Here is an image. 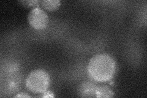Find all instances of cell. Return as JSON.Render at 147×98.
Here are the masks:
<instances>
[{"mask_svg": "<svg viewBox=\"0 0 147 98\" xmlns=\"http://www.w3.org/2000/svg\"><path fill=\"white\" fill-rule=\"evenodd\" d=\"M30 97V96L27 95L24 93H19V94H18L16 96H15V97Z\"/></svg>", "mask_w": 147, "mask_h": 98, "instance_id": "ba28073f", "label": "cell"}, {"mask_svg": "<svg viewBox=\"0 0 147 98\" xmlns=\"http://www.w3.org/2000/svg\"><path fill=\"white\" fill-rule=\"evenodd\" d=\"M28 21L33 28L38 30L45 28L49 22L48 16L43 9L39 7L32 9L28 16Z\"/></svg>", "mask_w": 147, "mask_h": 98, "instance_id": "3957f363", "label": "cell"}, {"mask_svg": "<svg viewBox=\"0 0 147 98\" xmlns=\"http://www.w3.org/2000/svg\"><path fill=\"white\" fill-rule=\"evenodd\" d=\"M99 84L93 82L83 83L79 88V93L81 97H97Z\"/></svg>", "mask_w": 147, "mask_h": 98, "instance_id": "277c9868", "label": "cell"}, {"mask_svg": "<svg viewBox=\"0 0 147 98\" xmlns=\"http://www.w3.org/2000/svg\"><path fill=\"white\" fill-rule=\"evenodd\" d=\"M87 71L92 80L105 82L111 80L116 71V63L107 54H98L92 57L87 66Z\"/></svg>", "mask_w": 147, "mask_h": 98, "instance_id": "6da1fadb", "label": "cell"}, {"mask_svg": "<svg viewBox=\"0 0 147 98\" xmlns=\"http://www.w3.org/2000/svg\"><path fill=\"white\" fill-rule=\"evenodd\" d=\"M20 3L25 6L31 7L37 6L39 3H40V1H38V0H26V1H20Z\"/></svg>", "mask_w": 147, "mask_h": 98, "instance_id": "8992f818", "label": "cell"}, {"mask_svg": "<svg viewBox=\"0 0 147 98\" xmlns=\"http://www.w3.org/2000/svg\"><path fill=\"white\" fill-rule=\"evenodd\" d=\"M50 76L42 69H36L28 76L25 85L27 89L35 94H43L50 85Z\"/></svg>", "mask_w": 147, "mask_h": 98, "instance_id": "7a4b0ae2", "label": "cell"}, {"mask_svg": "<svg viewBox=\"0 0 147 98\" xmlns=\"http://www.w3.org/2000/svg\"><path fill=\"white\" fill-rule=\"evenodd\" d=\"M54 95L51 91H45L43 93V95L41 96V97H54Z\"/></svg>", "mask_w": 147, "mask_h": 98, "instance_id": "52a82bcc", "label": "cell"}, {"mask_svg": "<svg viewBox=\"0 0 147 98\" xmlns=\"http://www.w3.org/2000/svg\"><path fill=\"white\" fill-rule=\"evenodd\" d=\"M40 3L45 9L50 11H56L61 5V1L59 0H42L40 1Z\"/></svg>", "mask_w": 147, "mask_h": 98, "instance_id": "5b68a950", "label": "cell"}]
</instances>
